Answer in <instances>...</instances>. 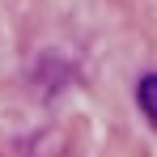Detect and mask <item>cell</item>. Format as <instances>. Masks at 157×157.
<instances>
[{"label":"cell","instance_id":"1","mask_svg":"<svg viewBox=\"0 0 157 157\" xmlns=\"http://www.w3.org/2000/svg\"><path fill=\"white\" fill-rule=\"evenodd\" d=\"M136 98H140V110H144V115L157 123V77H144V81H140Z\"/></svg>","mask_w":157,"mask_h":157}]
</instances>
